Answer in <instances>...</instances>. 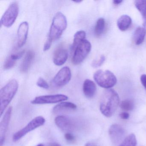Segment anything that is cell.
Masks as SVG:
<instances>
[{"label": "cell", "instance_id": "6da1fadb", "mask_svg": "<svg viewBox=\"0 0 146 146\" xmlns=\"http://www.w3.org/2000/svg\"><path fill=\"white\" fill-rule=\"evenodd\" d=\"M119 103V98L117 93L113 89L106 90L101 99L100 110L106 117H110L114 114Z\"/></svg>", "mask_w": 146, "mask_h": 146}, {"label": "cell", "instance_id": "7a4b0ae2", "mask_svg": "<svg viewBox=\"0 0 146 146\" xmlns=\"http://www.w3.org/2000/svg\"><path fill=\"white\" fill-rule=\"evenodd\" d=\"M17 80L12 79L7 83L0 90V114L3 113L15 96L18 89Z\"/></svg>", "mask_w": 146, "mask_h": 146}, {"label": "cell", "instance_id": "3957f363", "mask_svg": "<svg viewBox=\"0 0 146 146\" xmlns=\"http://www.w3.org/2000/svg\"><path fill=\"white\" fill-rule=\"evenodd\" d=\"M67 26V20L65 16L61 13H57L53 19L47 40L52 42L58 39Z\"/></svg>", "mask_w": 146, "mask_h": 146}, {"label": "cell", "instance_id": "277c9868", "mask_svg": "<svg viewBox=\"0 0 146 146\" xmlns=\"http://www.w3.org/2000/svg\"><path fill=\"white\" fill-rule=\"evenodd\" d=\"M94 78L96 83L104 88H111L117 83V78L110 71L99 70L94 74Z\"/></svg>", "mask_w": 146, "mask_h": 146}, {"label": "cell", "instance_id": "5b68a950", "mask_svg": "<svg viewBox=\"0 0 146 146\" xmlns=\"http://www.w3.org/2000/svg\"><path fill=\"white\" fill-rule=\"evenodd\" d=\"M55 124L62 131L71 133L78 129L81 124L77 119L67 116L60 115L54 119Z\"/></svg>", "mask_w": 146, "mask_h": 146}, {"label": "cell", "instance_id": "8992f818", "mask_svg": "<svg viewBox=\"0 0 146 146\" xmlns=\"http://www.w3.org/2000/svg\"><path fill=\"white\" fill-rule=\"evenodd\" d=\"M46 119L42 116H38L33 119L25 127L17 131L13 136V141L17 142L23 138L28 133L44 125Z\"/></svg>", "mask_w": 146, "mask_h": 146}, {"label": "cell", "instance_id": "52a82bcc", "mask_svg": "<svg viewBox=\"0 0 146 146\" xmlns=\"http://www.w3.org/2000/svg\"><path fill=\"white\" fill-rule=\"evenodd\" d=\"M91 49V45L89 41L85 40L78 44L74 50L72 62L74 64H79L88 56Z\"/></svg>", "mask_w": 146, "mask_h": 146}, {"label": "cell", "instance_id": "ba28073f", "mask_svg": "<svg viewBox=\"0 0 146 146\" xmlns=\"http://www.w3.org/2000/svg\"><path fill=\"white\" fill-rule=\"evenodd\" d=\"M19 6L17 2H13L9 6L2 17L1 23L7 28L11 27L18 16Z\"/></svg>", "mask_w": 146, "mask_h": 146}, {"label": "cell", "instance_id": "9c48e42d", "mask_svg": "<svg viewBox=\"0 0 146 146\" xmlns=\"http://www.w3.org/2000/svg\"><path fill=\"white\" fill-rule=\"evenodd\" d=\"M71 72L67 66L62 68L55 75L53 79L52 84L56 88H61L66 85L70 81Z\"/></svg>", "mask_w": 146, "mask_h": 146}, {"label": "cell", "instance_id": "30bf717a", "mask_svg": "<svg viewBox=\"0 0 146 146\" xmlns=\"http://www.w3.org/2000/svg\"><path fill=\"white\" fill-rule=\"evenodd\" d=\"M68 96L64 94L49 95L37 96L31 101L33 104H53L67 100Z\"/></svg>", "mask_w": 146, "mask_h": 146}, {"label": "cell", "instance_id": "8fae6325", "mask_svg": "<svg viewBox=\"0 0 146 146\" xmlns=\"http://www.w3.org/2000/svg\"><path fill=\"white\" fill-rule=\"evenodd\" d=\"M12 107L9 108L6 111L3 119L0 123V146H3L5 142L8 125L11 120L12 113Z\"/></svg>", "mask_w": 146, "mask_h": 146}, {"label": "cell", "instance_id": "7c38bea8", "mask_svg": "<svg viewBox=\"0 0 146 146\" xmlns=\"http://www.w3.org/2000/svg\"><path fill=\"white\" fill-rule=\"evenodd\" d=\"M108 134L112 142L114 144H117L123 140L125 131L122 126L114 124L109 128Z\"/></svg>", "mask_w": 146, "mask_h": 146}, {"label": "cell", "instance_id": "4fadbf2b", "mask_svg": "<svg viewBox=\"0 0 146 146\" xmlns=\"http://www.w3.org/2000/svg\"><path fill=\"white\" fill-rule=\"evenodd\" d=\"M29 30V23L27 22H23L19 25L17 32V44L19 47H22L26 43Z\"/></svg>", "mask_w": 146, "mask_h": 146}, {"label": "cell", "instance_id": "5bb4252c", "mask_svg": "<svg viewBox=\"0 0 146 146\" xmlns=\"http://www.w3.org/2000/svg\"><path fill=\"white\" fill-rule=\"evenodd\" d=\"M76 108V105L74 103L68 102H62L54 107L52 111L54 114H60L74 111Z\"/></svg>", "mask_w": 146, "mask_h": 146}, {"label": "cell", "instance_id": "9a60e30c", "mask_svg": "<svg viewBox=\"0 0 146 146\" xmlns=\"http://www.w3.org/2000/svg\"><path fill=\"white\" fill-rule=\"evenodd\" d=\"M68 58V53L67 50L64 48H59L54 52L53 57L54 63L58 66L63 65L66 63Z\"/></svg>", "mask_w": 146, "mask_h": 146}, {"label": "cell", "instance_id": "2e32d148", "mask_svg": "<svg viewBox=\"0 0 146 146\" xmlns=\"http://www.w3.org/2000/svg\"><path fill=\"white\" fill-rule=\"evenodd\" d=\"M83 91L86 97L88 98H93L96 93V85L91 80L86 79L84 81L83 85Z\"/></svg>", "mask_w": 146, "mask_h": 146}, {"label": "cell", "instance_id": "e0dca14e", "mask_svg": "<svg viewBox=\"0 0 146 146\" xmlns=\"http://www.w3.org/2000/svg\"><path fill=\"white\" fill-rule=\"evenodd\" d=\"M35 53L32 51H29L21 64L20 66V71L23 73L27 72L31 66L35 58Z\"/></svg>", "mask_w": 146, "mask_h": 146}, {"label": "cell", "instance_id": "ac0fdd59", "mask_svg": "<svg viewBox=\"0 0 146 146\" xmlns=\"http://www.w3.org/2000/svg\"><path fill=\"white\" fill-rule=\"evenodd\" d=\"M24 53L25 51H23L10 55L5 61L4 65V69L9 70L15 66L17 60L21 58Z\"/></svg>", "mask_w": 146, "mask_h": 146}, {"label": "cell", "instance_id": "d6986e66", "mask_svg": "<svg viewBox=\"0 0 146 146\" xmlns=\"http://www.w3.org/2000/svg\"><path fill=\"white\" fill-rule=\"evenodd\" d=\"M131 24V19L128 15H124L118 19L117 25L118 28L121 31L127 30Z\"/></svg>", "mask_w": 146, "mask_h": 146}, {"label": "cell", "instance_id": "ffe728a7", "mask_svg": "<svg viewBox=\"0 0 146 146\" xmlns=\"http://www.w3.org/2000/svg\"><path fill=\"white\" fill-rule=\"evenodd\" d=\"M146 35V29L144 27H138L134 32V42L137 45L141 44L145 39Z\"/></svg>", "mask_w": 146, "mask_h": 146}, {"label": "cell", "instance_id": "44dd1931", "mask_svg": "<svg viewBox=\"0 0 146 146\" xmlns=\"http://www.w3.org/2000/svg\"><path fill=\"white\" fill-rule=\"evenodd\" d=\"M135 6L140 12L143 19V25L146 29V0H138L135 1Z\"/></svg>", "mask_w": 146, "mask_h": 146}, {"label": "cell", "instance_id": "7402d4cb", "mask_svg": "<svg viewBox=\"0 0 146 146\" xmlns=\"http://www.w3.org/2000/svg\"><path fill=\"white\" fill-rule=\"evenodd\" d=\"M85 37L86 33L84 31H79L75 34L72 46V51H74L78 44L85 40Z\"/></svg>", "mask_w": 146, "mask_h": 146}, {"label": "cell", "instance_id": "603a6c76", "mask_svg": "<svg viewBox=\"0 0 146 146\" xmlns=\"http://www.w3.org/2000/svg\"><path fill=\"white\" fill-rule=\"evenodd\" d=\"M106 22L103 18H100L97 21L95 27V34L97 36H100L102 35L105 29Z\"/></svg>", "mask_w": 146, "mask_h": 146}, {"label": "cell", "instance_id": "cb8c5ba5", "mask_svg": "<svg viewBox=\"0 0 146 146\" xmlns=\"http://www.w3.org/2000/svg\"><path fill=\"white\" fill-rule=\"evenodd\" d=\"M136 145L135 135L133 133H131L123 139L119 146H136Z\"/></svg>", "mask_w": 146, "mask_h": 146}, {"label": "cell", "instance_id": "d4e9b609", "mask_svg": "<svg viewBox=\"0 0 146 146\" xmlns=\"http://www.w3.org/2000/svg\"><path fill=\"white\" fill-rule=\"evenodd\" d=\"M120 107L125 111H131L134 108V103L131 100H124L120 103Z\"/></svg>", "mask_w": 146, "mask_h": 146}, {"label": "cell", "instance_id": "484cf974", "mask_svg": "<svg viewBox=\"0 0 146 146\" xmlns=\"http://www.w3.org/2000/svg\"><path fill=\"white\" fill-rule=\"evenodd\" d=\"M36 84L38 87L45 89H48L49 88L48 83L42 78H39L36 82Z\"/></svg>", "mask_w": 146, "mask_h": 146}, {"label": "cell", "instance_id": "4316f807", "mask_svg": "<svg viewBox=\"0 0 146 146\" xmlns=\"http://www.w3.org/2000/svg\"><path fill=\"white\" fill-rule=\"evenodd\" d=\"M106 60V58L104 55H102L100 59L97 60H94L92 63V66L94 68H98L103 64Z\"/></svg>", "mask_w": 146, "mask_h": 146}, {"label": "cell", "instance_id": "83f0119b", "mask_svg": "<svg viewBox=\"0 0 146 146\" xmlns=\"http://www.w3.org/2000/svg\"><path fill=\"white\" fill-rule=\"evenodd\" d=\"M65 139L66 141L70 143H74L76 141V138L71 133L67 132L64 135Z\"/></svg>", "mask_w": 146, "mask_h": 146}, {"label": "cell", "instance_id": "f1b7e54d", "mask_svg": "<svg viewBox=\"0 0 146 146\" xmlns=\"http://www.w3.org/2000/svg\"><path fill=\"white\" fill-rule=\"evenodd\" d=\"M141 83L142 84L143 87L146 90V74H143L141 76L140 78Z\"/></svg>", "mask_w": 146, "mask_h": 146}, {"label": "cell", "instance_id": "f546056e", "mask_svg": "<svg viewBox=\"0 0 146 146\" xmlns=\"http://www.w3.org/2000/svg\"><path fill=\"white\" fill-rule=\"evenodd\" d=\"M119 116V117L123 119H127L129 117V114L128 112L125 111L121 113Z\"/></svg>", "mask_w": 146, "mask_h": 146}, {"label": "cell", "instance_id": "4dcf8cb0", "mask_svg": "<svg viewBox=\"0 0 146 146\" xmlns=\"http://www.w3.org/2000/svg\"><path fill=\"white\" fill-rule=\"evenodd\" d=\"M52 43V42L48 40H47L45 45H44V48H43L44 51H46L48 50L51 47Z\"/></svg>", "mask_w": 146, "mask_h": 146}, {"label": "cell", "instance_id": "1f68e13d", "mask_svg": "<svg viewBox=\"0 0 146 146\" xmlns=\"http://www.w3.org/2000/svg\"><path fill=\"white\" fill-rule=\"evenodd\" d=\"M123 2L122 0H114L113 1V3L116 5H120Z\"/></svg>", "mask_w": 146, "mask_h": 146}, {"label": "cell", "instance_id": "d6a6232c", "mask_svg": "<svg viewBox=\"0 0 146 146\" xmlns=\"http://www.w3.org/2000/svg\"><path fill=\"white\" fill-rule=\"evenodd\" d=\"M47 146H61L59 143L56 142H52L49 143Z\"/></svg>", "mask_w": 146, "mask_h": 146}, {"label": "cell", "instance_id": "836d02e7", "mask_svg": "<svg viewBox=\"0 0 146 146\" xmlns=\"http://www.w3.org/2000/svg\"><path fill=\"white\" fill-rule=\"evenodd\" d=\"M85 146H97L96 144H95L94 143L91 142H88L86 144H85Z\"/></svg>", "mask_w": 146, "mask_h": 146}, {"label": "cell", "instance_id": "e575fe53", "mask_svg": "<svg viewBox=\"0 0 146 146\" xmlns=\"http://www.w3.org/2000/svg\"><path fill=\"white\" fill-rule=\"evenodd\" d=\"M73 2H75V3H80L81 2H82V1H79V0H78V1H73Z\"/></svg>", "mask_w": 146, "mask_h": 146}, {"label": "cell", "instance_id": "d590c367", "mask_svg": "<svg viewBox=\"0 0 146 146\" xmlns=\"http://www.w3.org/2000/svg\"><path fill=\"white\" fill-rule=\"evenodd\" d=\"M36 146H45L44 145H43V144H41V143H40V144H38V145H36Z\"/></svg>", "mask_w": 146, "mask_h": 146}]
</instances>
